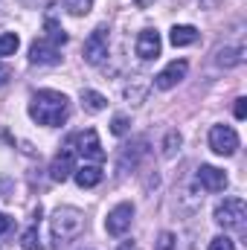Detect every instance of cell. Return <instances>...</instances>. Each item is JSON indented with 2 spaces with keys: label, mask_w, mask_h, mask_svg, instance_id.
Instances as JSON below:
<instances>
[{
  "label": "cell",
  "mask_w": 247,
  "mask_h": 250,
  "mask_svg": "<svg viewBox=\"0 0 247 250\" xmlns=\"http://www.w3.org/2000/svg\"><path fill=\"white\" fill-rule=\"evenodd\" d=\"M84 224H87V218H84L82 209H76V207H59V209L53 212V218H50L53 245L62 248V245L76 242V239L84 233Z\"/></svg>",
  "instance_id": "7a4b0ae2"
},
{
  "label": "cell",
  "mask_w": 247,
  "mask_h": 250,
  "mask_svg": "<svg viewBox=\"0 0 247 250\" xmlns=\"http://www.w3.org/2000/svg\"><path fill=\"white\" fill-rule=\"evenodd\" d=\"M209 250H236V245H233L230 236H215V239L209 242Z\"/></svg>",
  "instance_id": "603a6c76"
},
{
  "label": "cell",
  "mask_w": 247,
  "mask_h": 250,
  "mask_svg": "<svg viewBox=\"0 0 247 250\" xmlns=\"http://www.w3.org/2000/svg\"><path fill=\"white\" fill-rule=\"evenodd\" d=\"M215 224L224 230H245L247 224V204L242 198H224L215 207Z\"/></svg>",
  "instance_id": "3957f363"
},
{
  "label": "cell",
  "mask_w": 247,
  "mask_h": 250,
  "mask_svg": "<svg viewBox=\"0 0 247 250\" xmlns=\"http://www.w3.org/2000/svg\"><path fill=\"white\" fill-rule=\"evenodd\" d=\"M131 221H134V204H117L111 212H108V218H105V230L111 233V236H125L128 230H131Z\"/></svg>",
  "instance_id": "52a82bcc"
},
{
  "label": "cell",
  "mask_w": 247,
  "mask_h": 250,
  "mask_svg": "<svg viewBox=\"0 0 247 250\" xmlns=\"http://www.w3.org/2000/svg\"><path fill=\"white\" fill-rule=\"evenodd\" d=\"M178 148H181V134H178V131H169V134H166V140H163V154H166V157H172Z\"/></svg>",
  "instance_id": "44dd1931"
},
{
  "label": "cell",
  "mask_w": 247,
  "mask_h": 250,
  "mask_svg": "<svg viewBox=\"0 0 247 250\" xmlns=\"http://www.w3.org/2000/svg\"><path fill=\"white\" fill-rule=\"evenodd\" d=\"M160 50H163V41H160V32H157V29H143V32L137 35V56H140L143 62L157 59Z\"/></svg>",
  "instance_id": "30bf717a"
},
{
  "label": "cell",
  "mask_w": 247,
  "mask_h": 250,
  "mask_svg": "<svg viewBox=\"0 0 247 250\" xmlns=\"http://www.w3.org/2000/svg\"><path fill=\"white\" fill-rule=\"evenodd\" d=\"M169 41H172L175 47H189V44H195V41H198V29H195V26H189V23L172 26V35H169Z\"/></svg>",
  "instance_id": "5bb4252c"
},
{
  "label": "cell",
  "mask_w": 247,
  "mask_h": 250,
  "mask_svg": "<svg viewBox=\"0 0 247 250\" xmlns=\"http://www.w3.org/2000/svg\"><path fill=\"white\" fill-rule=\"evenodd\" d=\"M117 250H140V248H137L134 242H123V245H120V248H117Z\"/></svg>",
  "instance_id": "83f0119b"
},
{
  "label": "cell",
  "mask_w": 247,
  "mask_h": 250,
  "mask_svg": "<svg viewBox=\"0 0 247 250\" xmlns=\"http://www.w3.org/2000/svg\"><path fill=\"white\" fill-rule=\"evenodd\" d=\"M209 148H212L215 154H221V157L236 154V148H239V134H236V128H230V125H212V128H209Z\"/></svg>",
  "instance_id": "8992f818"
},
{
  "label": "cell",
  "mask_w": 247,
  "mask_h": 250,
  "mask_svg": "<svg viewBox=\"0 0 247 250\" xmlns=\"http://www.w3.org/2000/svg\"><path fill=\"white\" fill-rule=\"evenodd\" d=\"M233 114H236V120H245V117H247V99H245V96H239V99H236Z\"/></svg>",
  "instance_id": "d4e9b609"
},
{
  "label": "cell",
  "mask_w": 247,
  "mask_h": 250,
  "mask_svg": "<svg viewBox=\"0 0 247 250\" xmlns=\"http://www.w3.org/2000/svg\"><path fill=\"white\" fill-rule=\"evenodd\" d=\"M29 117L38 125L56 128L70 117V99L59 90H38L29 99Z\"/></svg>",
  "instance_id": "6da1fadb"
},
{
  "label": "cell",
  "mask_w": 247,
  "mask_h": 250,
  "mask_svg": "<svg viewBox=\"0 0 247 250\" xmlns=\"http://www.w3.org/2000/svg\"><path fill=\"white\" fill-rule=\"evenodd\" d=\"M242 62H245V50L242 47H224L215 56V64L218 67H236V64H242Z\"/></svg>",
  "instance_id": "9a60e30c"
},
{
  "label": "cell",
  "mask_w": 247,
  "mask_h": 250,
  "mask_svg": "<svg viewBox=\"0 0 247 250\" xmlns=\"http://www.w3.org/2000/svg\"><path fill=\"white\" fill-rule=\"evenodd\" d=\"M67 146H70L73 151H79L82 157L93 160V163H102V160H105V148H102V143H99V134H96L93 128H87V131H79V134H73Z\"/></svg>",
  "instance_id": "5b68a950"
},
{
  "label": "cell",
  "mask_w": 247,
  "mask_h": 250,
  "mask_svg": "<svg viewBox=\"0 0 247 250\" xmlns=\"http://www.w3.org/2000/svg\"><path fill=\"white\" fill-rule=\"evenodd\" d=\"M108 44H111V29L102 23L96 26L87 38H84V50H82V59L87 64H102L108 59Z\"/></svg>",
  "instance_id": "277c9868"
},
{
  "label": "cell",
  "mask_w": 247,
  "mask_h": 250,
  "mask_svg": "<svg viewBox=\"0 0 247 250\" xmlns=\"http://www.w3.org/2000/svg\"><path fill=\"white\" fill-rule=\"evenodd\" d=\"M73 172H76V151L67 146V148H62V151L53 157L50 178H53V181H59V184H64L67 178H73Z\"/></svg>",
  "instance_id": "9c48e42d"
},
{
  "label": "cell",
  "mask_w": 247,
  "mask_h": 250,
  "mask_svg": "<svg viewBox=\"0 0 247 250\" xmlns=\"http://www.w3.org/2000/svg\"><path fill=\"white\" fill-rule=\"evenodd\" d=\"M9 79H12V70H9V64L0 62V87H6V84H9Z\"/></svg>",
  "instance_id": "484cf974"
},
{
  "label": "cell",
  "mask_w": 247,
  "mask_h": 250,
  "mask_svg": "<svg viewBox=\"0 0 247 250\" xmlns=\"http://www.w3.org/2000/svg\"><path fill=\"white\" fill-rule=\"evenodd\" d=\"M21 47V38L15 32H0V59L3 56H15Z\"/></svg>",
  "instance_id": "ac0fdd59"
},
{
  "label": "cell",
  "mask_w": 247,
  "mask_h": 250,
  "mask_svg": "<svg viewBox=\"0 0 247 250\" xmlns=\"http://www.w3.org/2000/svg\"><path fill=\"white\" fill-rule=\"evenodd\" d=\"M198 184L206 189V192H224V189H227V175H224V169L204 163V166L198 169Z\"/></svg>",
  "instance_id": "7c38bea8"
},
{
  "label": "cell",
  "mask_w": 247,
  "mask_h": 250,
  "mask_svg": "<svg viewBox=\"0 0 247 250\" xmlns=\"http://www.w3.org/2000/svg\"><path fill=\"white\" fill-rule=\"evenodd\" d=\"M186 73H189V64H186L184 59L166 64V67L154 76V87H157V90H172V87H178L186 79Z\"/></svg>",
  "instance_id": "ba28073f"
},
{
  "label": "cell",
  "mask_w": 247,
  "mask_h": 250,
  "mask_svg": "<svg viewBox=\"0 0 247 250\" xmlns=\"http://www.w3.org/2000/svg\"><path fill=\"white\" fill-rule=\"evenodd\" d=\"M44 29H47V35H44V38H47V41H53L56 47H62L64 41H67V32H64L62 26H59V21H56V18H47Z\"/></svg>",
  "instance_id": "e0dca14e"
},
{
  "label": "cell",
  "mask_w": 247,
  "mask_h": 250,
  "mask_svg": "<svg viewBox=\"0 0 247 250\" xmlns=\"http://www.w3.org/2000/svg\"><path fill=\"white\" fill-rule=\"evenodd\" d=\"M82 105H84V111L99 114V111L108 108V99H105L102 93H96V90H82Z\"/></svg>",
  "instance_id": "2e32d148"
},
{
  "label": "cell",
  "mask_w": 247,
  "mask_h": 250,
  "mask_svg": "<svg viewBox=\"0 0 247 250\" xmlns=\"http://www.w3.org/2000/svg\"><path fill=\"white\" fill-rule=\"evenodd\" d=\"M73 178H76V184H79L82 189H90V187H96V184L102 181V166H96V163H84L82 169L73 172Z\"/></svg>",
  "instance_id": "4fadbf2b"
},
{
  "label": "cell",
  "mask_w": 247,
  "mask_h": 250,
  "mask_svg": "<svg viewBox=\"0 0 247 250\" xmlns=\"http://www.w3.org/2000/svg\"><path fill=\"white\" fill-rule=\"evenodd\" d=\"M6 230H9V218H6V215H3V212H0V236H3V233H6Z\"/></svg>",
  "instance_id": "4316f807"
},
{
  "label": "cell",
  "mask_w": 247,
  "mask_h": 250,
  "mask_svg": "<svg viewBox=\"0 0 247 250\" xmlns=\"http://www.w3.org/2000/svg\"><path fill=\"white\" fill-rule=\"evenodd\" d=\"M175 233H169V230H163L160 236H157V242H154V250H175Z\"/></svg>",
  "instance_id": "7402d4cb"
},
{
  "label": "cell",
  "mask_w": 247,
  "mask_h": 250,
  "mask_svg": "<svg viewBox=\"0 0 247 250\" xmlns=\"http://www.w3.org/2000/svg\"><path fill=\"white\" fill-rule=\"evenodd\" d=\"M64 6H67V12H70V15L82 18V15H87V12L93 9V0H64Z\"/></svg>",
  "instance_id": "d6986e66"
},
{
  "label": "cell",
  "mask_w": 247,
  "mask_h": 250,
  "mask_svg": "<svg viewBox=\"0 0 247 250\" xmlns=\"http://www.w3.org/2000/svg\"><path fill=\"white\" fill-rule=\"evenodd\" d=\"M128 128H131V123H128V117H114V123H111V131H114L117 137H123V134H128Z\"/></svg>",
  "instance_id": "cb8c5ba5"
},
{
  "label": "cell",
  "mask_w": 247,
  "mask_h": 250,
  "mask_svg": "<svg viewBox=\"0 0 247 250\" xmlns=\"http://www.w3.org/2000/svg\"><path fill=\"white\" fill-rule=\"evenodd\" d=\"M29 62L32 64H59L62 62V50H59L53 41L38 38V41H32V47H29Z\"/></svg>",
  "instance_id": "8fae6325"
},
{
  "label": "cell",
  "mask_w": 247,
  "mask_h": 250,
  "mask_svg": "<svg viewBox=\"0 0 247 250\" xmlns=\"http://www.w3.org/2000/svg\"><path fill=\"white\" fill-rule=\"evenodd\" d=\"M21 248L23 250H41V239H38V227H29L21 236Z\"/></svg>",
  "instance_id": "ffe728a7"
}]
</instances>
